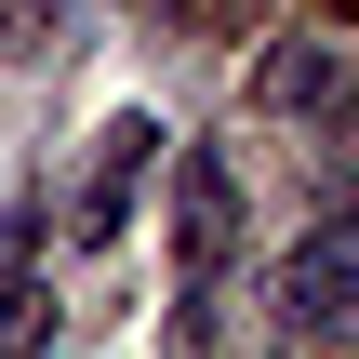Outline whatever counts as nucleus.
I'll return each instance as SVG.
<instances>
[{"label":"nucleus","mask_w":359,"mask_h":359,"mask_svg":"<svg viewBox=\"0 0 359 359\" xmlns=\"http://www.w3.org/2000/svg\"><path fill=\"white\" fill-rule=\"evenodd\" d=\"M253 107H266V120H320V133H346V160H359V67L333 53V40H280V53H253Z\"/></svg>","instance_id":"3"},{"label":"nucleus","mask_w":359,"mask_h":359,"mask_svg":"<svg viewBox=\"0 0 359 359\" xmlns=\"http://www.w3.org/2000/svg\"><path fill=\"white\" fill-rule=\"evenodd\" d=\"M320 240H333V253H359V200H346V213H333V226H320Z\"/></svg>","instance_id":"7"},{"label":"nucleus","mask_w":359,"mask_h":359,"mask_svg":"<svg viewBox=\"0 0 359 359\" xmlns=\"http://www.w3.org/2000/svg\"><path fill=\"white\" fill-rule=\"evenodd\" d=\"M280 333H359V253H293L280 266Z\"/></svg>","instance_id":"4"},{"label":"nucleus","mask_w":359,"mask_h":359,"mask_svg":"<svg viewBox=\"0 0 359 359\" xmlns=\"http://www.w3.org/2000/svg\"><path fill=\"white\" fill-rule=\"evenodd\" d=\"M53 27H67V0H0V53H53Z\"/></svg>","instance_id":"6"},{"label":"nucleus","mask_w":359,"mask_h":359,"mask_svg":"<svg viewBox=\"0 0 359 359\" xmlns=\"http://www.w3.org/2000/svg\"><path fill=\"white\" fill-rule=\"evenodd\" d=\"M226 266H240V173H226L213 147H187V160H173V280H187V293H173V333L213 320V280H226Z\"/></svg>","instance_id":"1"},{"label":"nucleus","mask_w":359,"mask_h":359,"mask_svg":"<svg viewBox=\"0 0 359 359\" xmlns=\"http://www.w3.org/2000/svg\"><path fill=\"white\" fill-rule=\"evenodd\" d=\"M147 173H160V120H147V107H120V120L80 147V187H67V253H107V240L133 226Z\"/></svg>","instance_id":"2"},{"label":"nucleus","mask_w":359,"mask_h":359,"mask_svg":"<svg viewBox=\"0 0 359 359\" xmlns=\"http://www.w3.org/2000/svg\"><path fill=\"white\" fill-rule=\"evenodd\" d=\"M40 333H53V306H40V280L13 266V293H0V359H27V346H40Z\"/></svg>","instance_id":"5"}]
</instances>
